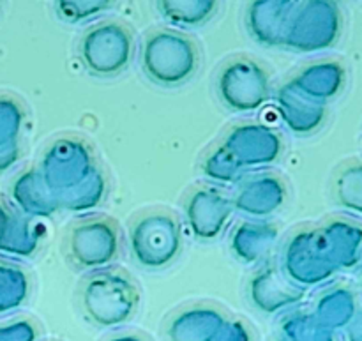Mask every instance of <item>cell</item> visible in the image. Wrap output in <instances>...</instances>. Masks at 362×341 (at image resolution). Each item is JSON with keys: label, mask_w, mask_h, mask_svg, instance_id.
<instances>
[{"label": "cell", "mask_w": 362, "mask_h": 341, "mask_svg": "<svg viewBox=\"0 0 362 341\" xmlns=\"http://www.w3.org/2000/svg\"><path fill=\"white\" fill-rule=\"evenodd\" d=\"M140 64L148 81L163 88H175L186 85L198 73L200 53L186 34L161 28L144 39Z\"/></svg>", "instance_id": "obj_1"}, {"label": "cell", "mask_w": 362, "mask_h": 341, "mask_svg": "<svg viewBox=\"0 0 362 341\" xmlns=\"http://www.w3.org/2000/svg\"><path fill=\"white\" fill-rule=\"evenodd\" d=\"M80 301L92 324L103 329H117L134 317L140 306V294L126 274L101 269L85 279Z\"/></svg>", "instance_id": "obj_2"}, {"label": "cell", "mask_w": 362, "mask_h": 341, "mask_svg": "<svg viewBox=\"0 0 362 341\" xmlns=\"http://www.w3.org/2000/svg\"><path fill=\"white\" fill-rule=\"evenodd\" d=\"M129 251L141 269L170 267L182 251V230L175 216L156 211L138 218L129 230Z\"/></svg>", "instance_id": "obj_3"}, {"label": "cell", "mask_w": 362, "mask_h": 341, "mask_svg": "<svg viewBox=\"0 0 362 341\" xmlns=\"http://www.w3.org/2000/svg\"><path fill=\"white\" fill-rule=\"evenodd\" d=\"M343 28L339 4L334 0H304L297 4L283 46L296 53H318L338 42Z\"/></svg>", "instance_id": "obj_4"}, {"label": "cell", "mask_w": 362, "mask_h": 341, "mask_svg": "<svg viewBox=\"0 0 362 341\" xmlns=\"http://www.w3.org/2000/svg\"><path fill=\"white\" fill-rule=\"evenodd\" d=\"M78 57L85 69L98 78H113L133 62L134 39L129 28L117 21H103L81 35Z\"/></svg>", "instance_id": "obj_5"}, {"label": "cell", "mask_w": 362, "mask_h": 341, "mask_svg": "<svg viewBox=\"0 0 362 341\" xmlns=\"http://www.w3.org/2000/svg\"><path fill=\"white\" fill-rule=\"evenodd\" d=\"M216 92L221 105L232 113H253L272 98L271 76L257 60L239 57L219 69Z\"/></svg>", "instance_id": "obj_6"}, {"label": "cell", "mask_w": 362, "mask_h": 341, "mask_svg": "<svg viewBox=\"0 0 362 341\" xmlns=\"http://www.w3.org/2000/svg\"><path fill=\"white\" fill-rule=\"evenodd\" d=\"M39 173L55 197L80 186L99 170L87 141L74 137L57 138L42 152Z\"/></svg>", "instance_id": "obj_7"}, {"label": "cell", "mask_w": 362, "mask_h": 341, "mask_svg": "<svg viewBox=\"0 0 362 341\" xmlns=\"http://www.w3.org/2000/svg\"><path fill=\"white\" fill-rule=\"evenodd\" d=\"M67 250L73 264L81 271H101L119 257L120 232L108 218L83 219L71 229Z\"/></svg>", "instance_id": "obj_8"}, {"label": "cell", "mask_w": 362, "mask_h": 341, "mask_svg": "<svg viewBox=\"0 0 362 341\" xmlns=\"http://www.w3.org/2000/svg\"><path fill=\"white\" fill-rule=\"evenodd\" d=\"M281 271L303 290L324 285L338 272L325 255L318 229L300 230L290 237L283 248Z\"/></svg>", "instance_id": "obj_9"}, {"label": "cell", "mask_w": 362, "mask_h": 341, "mask_svg": "<svg viewBox=\"0 0 362 341\" xmlns=\"http://www.w3.org/2000/svg\"><path fill=\"white\" fill-rule=\"evenodd\" d=\"M221 147L230 152L240 168H267L279 161L283 154V140L276 129L260 122H243L225 134Z\"/></svg>", "instance_id": "obj_10"}, {"label": "cell", "mask_w": 362, "mask_h": 341, "mask_svg": "<svg viewBox=\"0 0 362 341\" xmlns=\"http://www.w3.org/2000/svg\"><path fill=\"white\" fill-rule=\"evenodd\" d=\"M232 216V198L211 186L191 191L184 205L187 229L200 241L218 239L228 226Z\"/></svg>", "instance_id": "obj_11"}, {"label": "cell", "mask_w": 362, "mask_h": 341, "mask_svg": "<svg viewBox=\"0 0 362 341\" xmlns=\"http://www.w3.org/2000/svg\"><path fill=\"white\" fill-rule=\"evenodd\" d=\"M247 297L257 311L264 315H279L297 306L304 299V290L293 285L281 267L264 265L251 276Z\"/></svg>", "instance_id": "obj_12"}, {"label": "cell", "mask_w": 362, "mask_h": 341, "mask_svg": "<svg viewBox=\"0 0 362 341\" xmlns=\"http://www.w3.org/2000/svg\"><path fill=\"white\" fill-rule=\"evenodd\" d=\"M285 183L274 173H260L251 179L240 180L232 197L233 211L251 219H264L278 212L286 202Z\"/></svg>", "instance_id": "obj_13"}, {"label": "cell", "mask_w": 362, "mask_h": 341, "mask_svg": "<svg viewBox=\"0 0 362 341\" xmlns=\"http://www.w3.org/2000/svg\"><path fill=\"white\" fill-rule=\"evenodd\" d=\"M297 0H251L246 7L247 34L265 48L283 46Z\"/></svg>", "instance_id": "obj_14"}, {"label": "cell", "mask_w": 362, "mask_h": 341, "mask_svg": "<svg viewBox=\"0 0 362 341\" xmlns=\"http://www.w3.org/2000/svg\"><path fill=\"white\" fill-rule=\"evenodd\" d=\"M276 110L286 129L299 137H308L324 126L327 108L322 103L306 98L286 81L274 94Z\"/></svg>", "instance_id": "obj_15"}, {"label": "cell", "mask_w": 362, "mask_h": 341, "mask_svg": "<svg viewBox=\"0 0 362 341\" xmlns=\"http://www.w3.org/2000/svg\"><path fill=\"white\" fill-rule=\"evenodd\" d=\"M288 83L306 98L325 105L341 94L346 83V71L336 60H320L303 67L290 78Z\"/></svg>", "instance_id": "obj_16"}, {"label": "cell", "mask_w": 362, "mask_h": 341, "mask_svg": "<svg viewBox=\"0 0 362 341\" xmlns=\"http://www.w3.org/2000/svg\"><path fill=\"white\" fill-rule=\"evenodd\" d=\"M327 258L336 271L354 269L362 262V226L349 219H331L318 229Z\"/></svg>", "instance_id": "obj_17"}, {"label": "cell", "mask_w": 362, "mask_h": 341, "mask_svg": "<svg viewBox=\"0 0 362 341\" xmlns=\"http://www.w3.org/2000/svg\"><path fill=\"white\" fill-rule=\"evenodd\" d=\"M11 198L18 212L27 218H49L60 211L55 193L37 168L25 170L13 180Z\"/></svg>", "instance_id": "obj_18"}, {"label": "cell", "mask_w": 362, "mask_h": 341, "mask_svg": "<svg viewBox=\"0 0 362 341\" xmlns=\"http://www.w3.org/2000/svg\"><path fill=\"white\" fill-rule=\"evenodd\" d=\"M278 229L272 223L250 219L235 226L230 236V250L233 257L247 265L265 262L278 243Z\"/></svg>", "instance_id": "obj_19"}, {"label": "cell", "mask_w": 362, "mask_h": 341, "mask_svg": "<svg viewBox=\"0 0 362 341\" xmlns=\"http://www.w3.org/2000/svg\"><path fill=\"white\" fill-rule=\"evenodd\" d=\"M226 317L214 306L198 304L180 310L170 318L166 336L170 341H212Z\"/></svg>", "instance_id": "obj_20"}, {"label": "cell", "mask_w": 362, "mask_h": 341, "mask_svg": "<svg viewBox=\"0 0 362 341\" xmlns=\"http://www.w3.org/2000/svg\"><path fill=\"white\" fill-rule=\"evenodd\" d=\"M311 313L331 331H346L359 317V304L356 294L350 289L332 287L317 297Z\"/></svg>", "instance_id": "obj_21"}, {"label": "cell", "mask_w": 362, "mask_h": 341, "mask_svg": "<svg viewBox=\"0 0 362 341\" xmlns=\"http://www.w3.org/2000/svg\"><path fill=\"white\" fill-rule=\"evenodd\" d=\"M156 6L166 23L180 30H194L214 18L219 0H156Z\"/></svg>", "instance_id": "obj_22"}, {"label": "cell", "mask_w": 362, "mask_h": 341, "mask_svg": "<svg viewBox=\"0 0 362 341\" xmlns=\"http://www.w3.org/2000/svg\"><path fill=\"white\" fill-rule=\"evenodd\" d=\"M106 193H108V180L99 168L80 186L59 195L57 200H59L60 211L71 212V214H87L103 204Z\"/></svg>", "instance_id": "obj_23"}, {"label": "cell", "mask_w": 362, "mask_h": 341, "mask_svg": "<svg viewBox=\"0 0 362 341\" xmlns=\"http://www.w3.org/2000/svg\"><path fill=\"white\" fill-rule=\"evenodd\" d=\"M39 243H41V236L32 219L13 211L6 236L0 244V253L7 257L28 258L37 251Z\"/></svg>", "instance_id": "obj_24"}, {"label": "cell", "mask_w": 362, "mask_h": 341, "mask_svg": "<svg viewBox=\"0 0 362 341\" xmlns=\"http://www.w3.org/2000/svg\"><path fill=\"white\" fill-rule=\"evenodd\" d=\"M30 296V279L23 267L0 262V315L20 310Z\"/></svg>", "instance_id": "obj_25"}, {"label": "cell", "mask_w": 362, "mask_h": 341, "mask_svg": "<svg viewBox=\"0 0 362 341\" xmlns=\"http://www.w3.org/2000/svg\"><path fill=\"white\" fill-rule=\"evenodd\" d=\"M279 328L285 341H336V333L318 322L311 311H292Z\"/></svg>", "instance_id": "obj_26"}, {"label": "cell", "mask_w": 362, "mask_h": 341, "mask_svg": "<svg viewBox=\"0 0 362 341\" xmlns=\"http://www.w3.org/2000/svg\"><path fill=\"white\" fill-rule=\"evenodd\" d=\"M334 197L339 207L362 218V163L346 165L334 180Z\"/></svg>", "instance_id": "obj_27"}, {"label": "cell", "mask_w": 362, "mask_h": 341, "mask_svg": "<svg viewBox=\"0 0 362 341\" xmlns=\"http://www.w3.org/2000/svg\"><path fill=\"white\" fill-rule=\"evenodd\" d=\"M25 110L11 96H0V149L20 147Z\"/></svg>", "instance_id": "obj_28"}, {"label": "cell", "mask_w": 362, "mask_h": 341, "mask_svg": "<svg viewBox=\"0 0 362 341\" xmlns=\"http://www.w3.org/2000/svg\"><path fill=\"white\" fill-rule=\"evenodd\" d=\"M202 173L207 180L216 184H233L240 183L243 179L244 170L240 168L239 163L226 152L225 149L219 147L212 149L207 156H205L204 163H202Z\"/></svg>", "instance_id": "obj_29"}, {"label": "cell", "mask_w": 362, "mask_h": 341, "mask_svg": "<svg viewBox=\"0 0 362 341\" xmlns=\"http://www.w3.org/2000/svg\"><path fill=\"white\" fill-rule=\"evenodd\" d=\"M115 0H55V11L66 23L80 25L110 11Z\"/></svg>", "instance_id": "obj_30"}, {"label": "cell", "mask_w": 362, "mask_h": 341, "mask_svg": "<svg viewBox=\"0 0 362 341\" xmlns=\"http://www.w3.org/2000/svg\"><path fill=\"white\" fill-rule=\"evenodd\" d=\"M41 331L28 318H18L0 325V341H39Z\"/></svg>", "instance_id": "obj_31"}, {"label": "cell", "mask_w": 362, "mask_h": 341, "mask_svg": "<svg viewBox=\"0 0 362 341\" xmlns=\"http://www.w3.org/2000/svg\"><path fill=\"white\" fill-rule=\"evenodd\" d=\"M212 341H253V333L243 320L226 318Z\"/></svg>", "instance_id": "obj_32"}, {"label": "cell", "mask_w": 362, "mask_h": 341, "mask_svg": "<svg viewBox=\"0 0 362 341\" xmlns=\"http://www.w3.org/2000/svg\"><path fill=\"white\" fill-rule=\"evenodd\" d=\"M20 147H9V149H0V173L7 172L13 168L20 159Z\"/></svg>", "instance_id": "obj_33"}, {"label": "cell", "mask_w": 362, "mask_h": 341, "mask_svg": "<svg viewBox=\"0 0 362 341\" xmlns=\"http://www.w3.org/2000/svg\"><path fill=\"white\" fill-rule=\"evenodd\" d=\"M11 214H13V211H11V209L7 207L2 200H0V244H2L4 236H6V230H7V225H9Z\"/></svg>", "instance_id": "obj_34"}, {"label": "cell", "mask_w": 362, "mask_h": 341, "mask_svg": "<svg viewBox=\"0 0 362 341\" xmlns=\"http://www.w3.org/2000/svg\"><path fill=\"white\" fill-rule=\"evenodd\" d=\"M346 341H362V315L346 329Z\"/></svg>", "instance_id": "obj_35"}, {"label": "cell", "mask_w": 362, "mask_h": 341, "mask_svg": "<svg viewBox=\"0 0 362 341\" xmlns=\"http://www.w3.org/2000/svg\"><path fill=\"white\" fill-rule=\"evenodd\" d=\"M106 341H147V340L140 335H134V333H122V335H115Z\"/></svg>", "instance_id": "obj_36"}, {"label": "cell", "mask_w": 362, "mask_h": 341, "mask_svg": "<svg viewBox=\"0 0 362 341\" xmlns=\"http://www.w3.org/2000/svg\"><path fill=\"white\" fill-rule=\"evenodd\" d=\"M361 285H362V267H361Z\"/></svg>", "instance_id": "obj_37"}, {"label": "cell", "mask_w": 362, "mask_h": 341, "mask_svg": "<svg viewBox=\"0 0 362 341\" xmlns=\"http://www.w3.org/2000/svg\"><path fill=\"white\" fill-rule=\"evenodd\" d=\"M276 341H285V340H283V338H279V340H276Z\"/></svg>", "instance_id": "obj_38"}, {"label": "cell", "mask_w": 362, "mask_h": 341, "mask_svg": "<svg viewBox=\"0 0 362 341\" xmlns=\"http://www.w3.org/2000/svg\"><path fill=\"white\" fill-rule=\"evenodd\" d=\"M334 2H338V4H339V2H341V0H334Z\"/></svg>", "instance_id": "obj_39"}]
</instances>
